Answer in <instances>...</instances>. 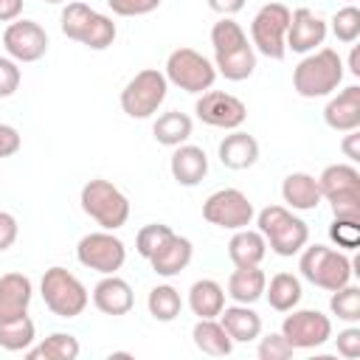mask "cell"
Returning <instances> with one entry per match:
<instances>
[{"instance_id": "6da1fadb", "label": "cell", "mask_w": 360, "mask_h": 360, "mask_svg": "<svg viewBox=\"0 0 360 360\" xmlns=\"http://www.w3.org/2000/svg\"><path fill=\"white\" fill-rule=\"evenodd\" d=\"M343 73L346 70H343V59L338 51L315 48L292 68V90L301 98H323L340 87Z\"/></svg>"}, {"instance_id": "7a4b0ae2", "label": "cell", "mask_w": 360, "mask_h": 360, "mask_svg": "<svg viewBox=\"0 0 360 360\" xmlns=\"http://www.w3.org/2000/svg\"><path fill=\"white\" fill-rule=\"evenodd\" d=\"M256 231L276 256H295L309 242V225L287 205H267L256 214Z\"/></svg>"}, {"instance_id": "3957f363", "label": "cell", "mask_w": 360, "mask_h": 360, "mask_svg": "<svg viewBox=\"0 0 360 360\" xmlns=\"http://www.w3.org/2000/svg\"><path fill=\"white\" fill-rule=\"evenodd\" d=\"M79 202H82V211L98 228H104V231H118L129 219V200H127V194L115 183H110L104 177L87 180L82 186Z\"/></svg>"}, {"instance_id": "277c9868", "label": "cell", "mask_w": 360, "mask_h": 360, "mask_svg": "<svg viewBox=\"0 0 360 360\" xmlns=\"http://www.w3.org/2000/svg\"><path fill=\"white\" fill-rule=\"evenodd\" d=\"M298 270H301V278H307L309 284L329 290V292L349 284L354 276L352 259L343 250H335L326 245H304L301 259H298Z\"/></svg>"}, {"instance_id": "5b68a950", "label": "cell", "mask_w": 360, "mask_h": 360, "mask_svg": "<svg viewBox=\"0 0 360 360\" xmlns=\"http://www.w3.org/2000/svg\"><path fill=\"white\" fill-rule=\"evenodd\" d=\"M39 292H42L45 307L56 318H79L90 304L87 287L68 267H59V264H53V267H48L42 273Z\"/></svg>"}, {"instance_id": "8992f818", "label": "cell", "mask_w": 360, "mask_h": 360, "mask_svg": "<svg viewBox=\"0 0 360 360\" xmlns=\"http://www.w3.org/2000/svg\"><path fill=\"white\" fill-rule=\"evenodd\" d=\"M321 197L338 219H360V172L354 163H332L318 177Z\"/></svg>"}, {"instance_id": "52a82bcc", "label": "cell", "mask_w": 360, "mask_h": 360, "mask_svg": "<svg viewBox=\"0 0 360 360\" xmlns=\"http://www.w3.org/2000/svg\"><path fill=\"white\" fill-rule=\"evenodd\" d=\"M163 76L169 84L186 90V93H205L214 87L217 82V68L208 56H202L200 51L194 48H174L169 56H166V68H163Z\"/></svg>"}, {"instance_id": "ba28073f", "label": "cell", "mask_w": 360, "mask_h": 360, "mask_svg": "<svg viewBox=\"0 0 360 360\" xmlns=\"http://www.w3.org/2000/svg\"><path fill=\"white\" fill-rule=\"evenodd\" d=\"M169 96V82L163 70L158 68H143L138 70L121 90V110L129 118H152L160 104Z\"/></svg>"}, {"instance_id": "9c48e42d", "label": "cell", "mask_w": 360, "mask_h": 360, "mask_svg": "<svg viewBox=\"0 0 360 360\" xmlns=\"http://www.w3.org/2000/svg\"><path fill=\"white\" fill-rule=\"evenodd\" d=\"M290 8L284 3H264L250 20V45L267 59H284L287 53Z\"/></svg>"}, {"instance_id": "30bf717a", "label": "cell", "mask_w": 360, "mask_h": 360, "mask_svg": "<svg viewBox=\"0 0 360 360\" xmlns=\"http://www.w3.org/2000/svg\"><path fill=\"white\" fill-rule=\"evenodd\" d=\"M76 259L82 267L87 270H96L101 276H110V273H118L127 262V245L112 233V231H93V233H84L76 245Z\"/></svg>"}, {"instance_id": "8fae6325", "label": "cell", "mask_w": 360, "mask_h": 360, "mask_svg": "<svg viewBox=\"0 0 360 360\" xmlns=\"http://www.w3.org/2000/svg\"><path fill=\"white\" fill-rule=\"evenodd\" d=\"M253 217H256L253 202L239 188H217L202 202V219L217 228H225V231L248 228L253 222Z\"/></svg>"}, {"instance_id": "7c38bea8", "label": "cell", "mask_w": 360, "mask_h": 360, "mask_svg": "<svg viewBox=\"0 0 360 360\" xmlns=\"http://www.w3.org/2000/svg\"><path fill=\"white\" fill-rule=\"evenodd\" d=\"M281 335L295 352L318 349L332 338V321L321 309H290V315L281 321Z\"/></svg>"}, {"instance_id": "4fadbf2b", "label": "cell", "mask_w": 360, "mask_h": 360, "mask_svg": "<svg viewBox=\"0 0 360 360\" xmlns=\"http://www.w3.org/2000/svg\"><path fill=\"white\" fill-rule=\"evenodd\" d=\"M3 48L6 56H11L20 65L39 62L48 53V34L37 20H14L3 31Z\"/></svg>"}, {"instance_id": "5bb4252c", "label": "cell", "mask_w": 360, "mask_h": 360, "mask_svg": "<svg viewBox=\"0 0 360 360\" xmlns=\"http://www.w3.org/2000/svg\"><path fill=\"white\" fill-rule=\"evenodd\" d=\"M194 112L202 124L217 127V129H239L248 118V107L242 98L225 90H205L194 101Z\"/></svg>"}, {"instance_id": "9a60e30c", "label": "cell", "mask_w": 360, "mask_h": 360, "mask_svg": "<svg viewBox=\"0 0 360 360\" xmlns=\"http://www.w3.org/2000/svg\"><path fill=\"white\" fill-rule=\"evenodd\" d=\"M326 20H321L312 8L301 6L295 11H290V25H287V51L295 53H309L318 45H323L326 39Z\"/></svg>"}, {"instance_id": "2e32d148", "label": "cell", "mask_w": 360, "mask_h": 360, "mask_svg": "<svg viewBox=\"0 0 360 360\" xmlns=\"http://www.w3.org/2000/svg\"><path fill=\"white\" fill-rule=\"evenodd\" d=\"M191 256H194V245H191V239L188 236H180V233H169L158 248H155V253L146 259L149 264H152V270L158 273V276H163V278H174V276H180L188 264H191Z\"/></svg>"}, {"instance_id": "e0dca14e", "label": "cell", "mask_w": 360, "mask_h": 360, "mask_svg": "<svg viewBox=\"0 0 360 360\" xmlns=\"http://www.w3.org/2000/svg\"><path fill=\"white\" fill-rule=\"evenodd\" d=\"M90 298H93V307H96L98 312L112 315V318L127 315V312L132 309V304H135V295H132L129 281H124L118 273L101 276V278L96 281Z\"/></svg>"}, {"instance_id": "ac0fdd59", "label": "cell", "mask_w": 360, "mask_h": 360, "mask_svg": "<svg viewBox=\"0 0 360 360\" xmlns=\"http://www.w3.org/2000/svg\"><path fill=\"white\" fill-rule=\"evenodd\" d=\"M169 172H172V180L177 186H200L208 174V155L202 146H194V143H180L174 146L172 152V160H169Z\"/></svg>"}, {"instance_id": "d6986e66", "label": "cell", "mask_w": 360, "mask_h": 360, "mask_svg": "<svg viewBox=\"0 0 360 360\" xmlns=\"http://www.w3.org/2000/svg\"><path fill=\"white\" fill-rule=\"evenodd\" d=\"M323 121L335 132L360 129V87L349 84L338 96H332L323 107Z\"/></svg>"}, {"instance_id": "ffe728a7", "label": "cell", "mask_w": 360, "mask_h": 360, "mask_svg": "<svg viewBox=\"0 0 360 360\" xmlns=\"http://www.w3.org/2000/svg\"><path fill=\"white\" fill-rule=\"evenodd\" d=\"M34 298V284L25 273H3L0 276V321H11L28 312Z\"/></svg>"}, {"instance_id": "44dd1931", "label": "cell", "mask_w": 360, "mask_h": 360, "mask_svg": "<svg viewBox=\"0 0 360 360\" xmlns=\"http://www.w3.org/2000/svg\"><path fill=\"white\" fill-rule=\"evenodd\" d=\"M217 158L225 169H233V172H242V169H250L256 160H259V141L242 129H231V135H225L217 146Z\"/></svg>"}, {"instance_id": "7402d4cb", "label": "cell", "mask_w": 360, "mask_h": 360, "mask_svg": "<svg viewBox=\"0 0 360 360\" xmlns=\"http://www.w3.org/2000/svg\"><path fill=\"white\" fill-rule=\"evenodd\" d=\"M217 321L222 323V329L228 332V338L233 343H250L262 335V318L253 309V304H231L222 307V312L217 315Z\"/></svg>"}, {"instance_id": "603a6c76", "label": "cell", "mask_w": 360, "mask_h": 360, "mask_svg": "<svg viewBox=\"0 0 360 360\" xmlns=\"http://www.w3.org/2000/svg\"><path fill=\"white\" fill-rule=\"evenodd\" d=\"M281 200L290 211H315L323 200L321 188H318V177H312L307 172L287 174L281 183Z\"/></svg>"}, {"instance_id": "cb8c5ba5", "label": "cell", "mask_w": 360, "mask_h": 360, "mask_svg": "<svg viewBox=\"0 0 360 360\" xmlns=\"http://www.w3.org/2000/svg\"><path fill=\"white\" fill-rule=\"evenodd\" d=\"M264 256H267V242L259 231H253V228L233 231V236L228 242V259L233 262V267H256V264H262Z\"/></svg>"}, {"instance_id": "d4e9b609", "label": "cell", "mask_w": 360, "mask_h": 360, "mask_svg": "<svg viewBox=\"0 0 360 360\" xmlns=\"http://www.w3.org/2000/svg\"><path fill=\"white\" fill-rule=\"evenodd\" d=\"M264 284H267V276L259 264L256 267H236L228 276V292L225 295L233 304H256L259 298H264Z\"/></svg>"}, {"instance_id": "484cf974", "label": "cell", "mask_w": 360, "mask_h": 360, "mask_svg": "<svg viewBox=\"0 0 360 360\" xmlns=\"http://www.w3.org/2000/svg\"><path fill=\"white\" fill-rule=\"evenodd\" d=\"M225 307V287L214 278H197L188 287V309L197 318H217Z\"/></svg>"}, {"instance_id": "4316f807", "label": "cell", "mask_w": 360, "mask_h": 360, "mask_svg": "<svg viewBox=\"0 0 360 360\" xmlns=\"http://www.w3.org/2000/svg\"><path fill=\"white\" fill-rule=\"evenodd\" d=\"M191 340L202 354H211V357H228L233 352V340L228 338V332L217 318H197L191 329Z\"/></svg>"}, {"instance_id": "83f0119b", "label": "cell", "mask_w": 360, "mask_h": 360, "mask_svg": "<svg viewBox=\"0 0 360 360\" xmlns=\"http://www.w3.org/2000/svg\"><path fill=\"white\" fill-rule=\"evenodd\" d=\"M264 298L267 304L276 309V312H290L301 304L304 298V287H301V278L292 276V273H276L267 284H264Z\"/></svg>"}, {"instance_id": "f1b7e54d", "label": "cell", "mask_w": 360, "mask_h": 360, "mask_svg": "<svg viewBox=\"0 0 360 360\" xmlns=\"http://www.w3.org/2000/svg\"><path fill=\"white\" fill-rule=\"evenodd\" d=\"M191 129H194L191 115H186V112H180V110H169V112L158 115L155 124H152L155 141H158L160 146H172V149L180 146V143H186V141L191 138Z\"/></svg>"}, {"instance_id": "f546056e", "label": "cell", "mask_w": 360, "mask_h": 360, "mask_svg": "<svg viewBox=\"0 0 360 360\" xmlns=\"http://www.w3.org/2000/svg\"><path fill=\"white\" fill-rule=\"evenodd\" d=\"M82 352L79 338L70 332H51L45 340H39L37 346L25 349L22 354L31 360H76Z\"/></svg>"}, {"instance_id": "4dcf8cb0", "label": "cell", "mask_w": 360, "mask_h": 360, "mask_svg": "<svg viewBox=\"0 0 360 360\" xmlns=\"http://www.w3.org/2000/svg\"><path fill=\"white\" fill-rule=\"evenodd\" d=\"M214 68H217V76H225L228 82H245L256 70V51L248 42L239 51H231L225 56H214Z\"/></svg>"}, {"instance_id": "1f68e13d", "label": "cell", "mask_w": 360, "mask_h": 360, "mask_svg": "<svg viewBox=\"0 0 360 360\" xmlns=\"http://www.w3.org/2000/svg\"><path fill=\"white\" fill-rule=\"evenodd\" d=\"M34 340H37V326L28 318V312L20 318H11V321H0V349L25 352L34 346Z\"/></svg>"}, {"instance_id": "d6a6232c", "label": "cell", "mask_w": 360, "mask_h": 360, "mask_svg": "<svg viewBox=\"0 0 360 360\" xmlns=\"http://www.w3.org/2000/svg\"><path fill=\"white\" fill-rule=\"evenodd\" d=\"M146 309H149V315H152L155 321H160V323L174 321V318L180 315V309H183L180 290L172 287V284H158V287H152L149 295H146Z\"/></svg>"}, {"instance_id": "836d02e7", "label": "cell", "mask_w": 360, "mask_h": 360, "mask_svg": "<svg viewBox=\"0 0 360 360\" xmlns=\"http://www.w3.org/2000/svg\"><path fill=\"white\" fill-rule=\"evenodd\" d=\"M248 34L245 28L233 20V17H222L219 22L211 25V45H214V56H225L231 51H239L242 45H248Z\"/></svg>"}, {"instance_id": "e575fe53", "label": "cell", "mask_w": 360, "mask_h": 360, "mask_svg": "<svg viewBox=\"0 0 360 360\" xmlns=\"http://www.w3.org/2000/svg\"><path fill=\"white\" fill-rule=\"evenodd\" d=\"M93 17H96V8L93 6H87V3H68L65 8H62V17H59V25H62V34L68 37V39H73V42H82L84 39V34H87V28H90V22H93Z\"/></svg>"}, {"instance_id": "d590c367", "label": "cell", "mask_w": 360, "mask_h": 360, "mask_svg": "<svg viewBox=\"0 0 360 360\" xmlns=\"http://www.w3.org/2000/svg\"><path fill=\"white\" fill-rule=\"evenodd\" d=\"M329 309H332V315H338V321L357 323L360 321V290L352 281L338 287V290H332Z\"/></svg>"}, {"instance_id": "8d00e7d4", "label": "cell", "mask_w": 360, "mask_h": 360, "mask_svg": "<svg viewBox=\"0 0 360 360\" xmlns=\"http://www.w3.org/2000/svg\"><path fill=\"white\" fill-rule=\"evenodd\" d=\"M115 37H118V28H115L112 17H107V14L96 11V17H93L90 28H87V34H84L82 45H84V48H90V51H104V48H110V45L115 42Z\"/></svg>"}, {"instance_id": "74e56055", "label": "cell", "mask_w": 360, "mask_h": 360, "mask_svg": "<svg viewBox=\"0 0 360 360\" xmlns=\"http://www.w3.org/2000/svg\"><path fill=\"white\" fill-rule=\"evenodd\" d=\"M329 22H332V34L338 42H346V45L357 42V37H360V8L357 6L338 8Z\"/></svg>"}, {"instance_id": "f35d334b", "label": "cell", "mask_w": 360, "mask_h": 360, "mask_svg": "<svg viewBox=\"0 0 360 360\" xmlns=\"http://www.w3.org/2000/svg\"><path fill=\"white\" fill-rule=\"evenodd\" d=\"M329 239L340 250H354L360 248V219H332L329 225Z\"/></svg>"}, {"instance_id": "ab89813d", "label": "cell", "mask_w": 360, "mask_h": 360, "mask_svg": "<svg viewBox=\"0 0 360 360\" xmlns=\"http://www.w3.org/2000/svg\"><path fill=\"white\" fill-rule=\"evenodd\" d=\"M169 233H172V228L163 225V222H149V225H143V228L135 233V250H138V256L149 259V256L155 253V248H158Z\"/></svg>"}, {"instance_id": "60d3db41", "label": "cell", "mask_w": 360, "mask_h": 360, "mask_svg": "<svg viewBox=\"0 0 360 360\" xmlns=\"http://www.w3.org/2000/svg\"><path fill=\"white\" fill-rule=\"evenodd\" d=\"M292 346H290V340L281 335V332H270V335H264L262 340H259V346H256V354H259V360H287V357H292Z\"/></svg>"}, {"instance_id": "b9f144b4", "label": "cell", "mask_w": 360, "mask_h": 360, "mask_svg": "<svg viewBox=\"0 0 360 360\" xmlns=\"http://www.w3.org/2000/svg\"><path fill=\"white\" fill-rule=\"evenodd\" d=\"M22 82V70L20 62H14L11 56H0V98H8L17 93Z\"/></svg>"}, {"instance_id": "7bdbcfd3", "label": "cell", "mask_w": 360, "mask_h": 360, "mask_svg": "<svg viewBox=\"0 0 360 360\" xmlns=\"http://www.w3.org/2000/svg\"><path fill=\"white\" fill-rule=\"evenodd\" d=\"M107 6L118 17H143L152 14L160 6V0H107Z\"/></svg>"}, {"instance_id": "ee69618b", "label": "cell", "mask_w": 360, "mask_h": 360, "mask_svg": "<svg viewBox=\"0 0 360 360\" xmlns=\"http://www.w3.org/2000/svg\"><path fill=\"white\" fill-rule=\"evenodd\" d=\"M335 343H338V354L340 357H346V360L360 357V329L354 323H349L346 329H340Z\"/></svg>"}, {"instance_id": "f6af8a7d", "label": "cell", "mask_w": 360, "mask_h": 360, "mask_svg": "<svg viewBox=\"0 0 360 360\" xmlns=\"http://www.w3.org/2000/svg\"><path fill=\"white\" fill-rule=\"evenodd\" d=\"M17 233H20L17 217L8 214V211H0V253L8 250V248L17 242Z\"/></svg>"}, {"instance_id": "bcb514c9", "label": "cell", "mask_w": 360, "mask_h": 360, "mask_svg": "<svg viewBox=\"0 0 360 360\" xmlns=\"http://www.w3.org/2000/svg\"><path fill=\"white\" fill-rule=\"evenodd\" d=\"M20 146H22L20 132H17L11 124H0V160H3V158L17 155V152H20Z\"/></svg>"}, {"instance_id": "7dc6e473", "label": "cell", "mask_w": 360, "mask_h": 360, "mask_svg": "<svg viewBox=\"0 0 360 360\" xmlns=\"http://www.w3.org/2000/svg\"><path fill=\"white\" fill-rule=\"evenodd\" d=\"M340 149H343V155H346L352 163H357V160H360V129H349V132L343 135V141H340Z\"/></svg>"}, {"instance_id": "c3c4849f", "label": "cell", "mask_w": 360, "mask_h": 360, "mask_svg": "<svg viewBox=\"0 0 360 360\" xmlns=\"http://www.w3.org/2000/svg\"><path fill=\"white\" fill-rule=\"evenodd\" d=\"M208 8L217 11L219 17H233L245 8V0H208Z\"/></svg>"}, {"instance_id": "681fc988", "label": "cell", "mask_w": 360, "mask_h": 360, "mask_svg": "<svg viewBox=\"0 0 360 360\" xmlns=\"http://www.w3.org/2000/svg\"><path fill=\"white\" fill-rule=\"evenodd\" d=\"M25 0H0V22H14L22 14Z\"/></svg>"}, {"instance_id": "f907efd6", "label": "cell", "mask_w": 360, "mask_h": 360, "mask_svg": "<svg viewBox=\"0 0 360 360\" xmlns=\"http://www.w3.org/2000/svg\"><path fill=\"white\" fill-rule=\"evenodd\" d=\"M349 73H352V76H360V51H357V45H354L352 53H349Z\"/></svg>"}, {"instance_id": "816d5d0a", "label": "cell", "mask_w": 360, "mask_h": 360, "mask_svg": "<svg viewBox=\"0 0 360 360\" xmlns=\"http://www.w3.org/2000/svg\"><path fill=\"white\" fill-rule=\"evenodd\" d=\"M45 3H51V6H59V3H68V0H45Z\"/></svg>"}]
</instances>
